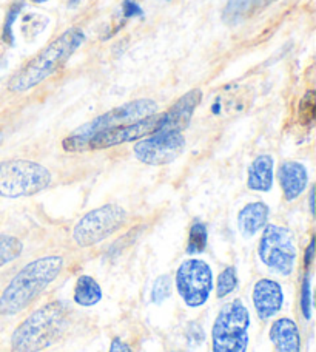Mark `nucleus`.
Wrapping results in <instances>:
<instances>
[{"label": "nucleus", "instance_id": "a878e982", "mask_svg": "<svg viewBox=\"0 0 316 352\" xmlns=\"http://www.w3.org/2000/svg\"><path fill=\"white\" fill-rule=\"evenodd\" d=\"M187 340H188V344L190 346H199V344H202V342L205 340V334L204 331H202V328L199 324L196 323H190L188 324V329H187Z\"/></svg>", "mask_w": 316, "mask_h": 352}, {"label": "nucleus", "instance_id": "393cba45", "mask_svg": "<svg viewBox=\"0 0 316 352\" xmlns=\"http://www.w3.org/2000/svg\"><path fill=\"white\" fill-rule=\"evenodd\" d=\"M301 311L302 316L307 320L312 317V276L311 274L304 275V280H302V289H301Z\"/></svg>", "mask_w": 316, "mask_h": 352}, {"label": "nucleus", "instance_id": "39448f33", "mask_svg": "<svg viewBox=\"0 0 316 352\" xmlns=\"http://www.w3.org/2000/svg\"><path fill=\"white\" fill-rule=\"evenodd\" d=\"M52 173L39 162L28 160L0 161V197L25 198L48 188Z\"/></svg>", "mask_w": 316, "mask_h": 352}, {"label": "nucleus", "instance_id": "5701e85b", "mask_svg": "<svg viewBox=\"0 0 316 352\" xmlns=\"http://www.w3.org/2000/svg\"><path fill=\"white\" fill-rule=\"evenodd\" d=\"M170 294H172V280L167 275H161L159 278H156L153 285V291H151V301L155 305H161L162 301H166Z\"/></svg>", "mask_w": 316, "mask_h": 352}, {"label": "nucleus", "instance_id": "412c9836", "mask_svg": "<svg viewBox=\"0 0 316 352\" xmlns=\"http://www.w3.org/2000/svg\"><path fill=\"white\" fill-rule=\"evenodd\" d=\"M207 246V228L204 223L194 221L192 229H190L188 235V244H187V252L190 255L202 254Z\"/></svg>", "mask_w": 316, "mask_h": 352}, {"label": "nucleus", "instance_id": "72a5a7b5", "mask_svg": "<svg viewBox=\"0 0 316 352\" xmlns=\"http://www.w3.org/2000/svg\"><path fill=\"white\" fill-rule=\"evenodd\" d=\"M173 352H182V351H173Z\"/></svg>", "mask_w": 316, "mask_h": 352}, {"label": "nucleus", "instance_id": "ddd939ff", "mask_svg": "<svg viewBox=\"0 0 316 352\" xmlns=\"http://www.w3.org/2000/svg\"><path fill=\"white\" fill-rule=\"evenodd\" d=\"M253 306L261 320H269L280 314L284 303V292L278 281L270 278L259 280L251 294Z\"/></svg>", "mask_w": 316, "mask_h": 352}, {"label": "nucleus", "instance_id": "7c9ffc66", "mask_svg": "<svg viewBox=\"0 0 316 352\" xmlns=\"http://www.w3.org/2000/svg\"><path fill=\"white\" fill-rule=\"evenodd\" d=\"M31 2L36 3V5H42V3H47L48 0H31Z\"/></svg>", "mask_w": 316, "mask_h": 352}, {"label": "nucleus", "instance_id": "4468645a", "mask_svg": "<svg viewBox=\"0 0 316 352\" xmlns=\"http://www.w3.org/2000/svg\"><path fill=\"white\" fill-rule=\"evenodd\" d=\"M278 181L282 188L284 199L292 203L306 190L308 182L307 168L298 161H284L278 168Z\"/></svg>", "mask_w": 316, "mask_h": 352}, {"label": "nucleus", "instance_id": "9d476101", "mask_svg": "<svg viewBox=\"0 0 316 352\" xmlns=\"http://www.w3.org/2000/svg\"><path fill=\"white\" fill-rule=\"evenodd\" d=\"M185 148V138L181 131L157 130L142 138L133 148L136 158L147 166H166L173 162Z\"/></svg>", "mask_w": 316, "mask_h": 352}, {"label": "nucleus", "instance_id": "4be33fe9", "mask_svg": "<svg viewBox=\"0 0 316 352\" xmlns=\"http://www.w3.org/2000/svg\"><path fill=\"white\" fill-rule=\"evenodd\" d=\"M238 286V275L235 267H225L223 272L218 275V283H216V297L218 298H225L227 295H230L235 291Z\"/></svg>", "mask_w": 316, "mask_h": 352}, {"label": "nucleus", "instance_id": "f257e3e1", "mask_svg": "<svg viewBox=\"0 0 316 352\" xmlns=\"http://www.w3.org/2000/svg\"><path fill=\"white\" fill-rule=\"evenodd\" d=\"M62 269L63 258L60 255L42 256L23 266L0 295V314L16 316L27 309L58 280Z\"/></svg>", "mask_w": 316, "mask_h": 352}, {"label": "nucleus", "instance_id": "0eeeda50", "mask_svg": "<svg viewBox=\"0 0 316 352\" xmlns=\"http://www.w3.org/2000/svg\"><path fill=\"white\" fill-rule=\"evenodd\" d=\"M126 223V212L117 204H105L88 212L73 229V240L79 248H91L102 243Z\"/></svg>", "mask_w": 316, "mask_h": 352}, {"label": "nucleus", "instance_id": "6e6552de", "mask_svg": "<svg viewBox=\"0 0 316 352\" xmlns=\"http://www.w3.org/2000/svg\"><path fill=\"white\" fill-rule=\"evenodd\" d=\"M258 255L270 270L284 276L290 275L296 260L293 234L282 226L267 224L259 240Z\"/></svg>", "mask_w": 316, "mask_h": 352}, {"label": "nucleus", "instance_id": "f8f14e48", "mask_svg": "<svg viewBox=\"0 0 316 352\" xmlns=\"http://www.w3.org/2000/svg\"><path fill=\"white\" fill-rule=\"evenodd\" d=\"M202 100V91L199 88H193V90L187 91L184 96L179 98L176 102L170 107V110L166 113H161V127L159 130L166 131H184L192 118L194 115V110Z\"/></svg>", "mask_w": 316, "mask_h": 352}, {"label": "nucleus", "instance_id": "bb28decb", "mask_svg": "<svg viewBox=\"0 0 316 352\" xmlns=\"http://www.w3.org/2000/svg\"><path fill=\"white\" fill-rule=\"evenodd\" d=\"M109 352H133V349L130 348L128 343H125L121 338H113L111 342V346Z\"/></svg>", "mask_w": 316, "mask_h": 352}, {"label": "nucleus", "instance_id": "f03ea898", "mask_svg": "<svg viewBox=\"0 0 316 352\" xmlns=\"http://www.w3.org/2000/svg\"><path fill=\"white\" fill-rule=\"evenodd\" d=\"M84 41L85 34L80 28L63 31L11 78L8 90L12 93H25L41 85L43 80L60 72V68L71 59Z\"/></svg>", "mask_w": 316, "mask_h": 352}, {"label": "nucleus", "instance_id": "c756f323", "mask_svg": "<svg viewBox=\"0 0 316 352\" xmlns=\"http://www.w3.org/2000/svg\"><path fill=\"white\" fill-rule=\"evenodd\" d=\"M80 3V0H68V8H76Z\"/></svg>", "mask_w": 316, "mask_h": 352}, {"label": "nucleus", "instance_id": "9b49d317", "mask_svg": "<svg viewBox=\"0 0 316 352\" xmlns=\"http://www.w3.org/2000/svg\"><path fill=\"white\" fill-rule=\"evenodd\" d=\"M161 118H162L161 113H156V115L141 119V121L137 122L119 125V127L99 131V133L88 138L84 144L82 152H85V150L111 148V147L121 146V144L135 142V141L142 140V138H147L150 135H153L155 131L159 130Z\"/></svg>", "mask_w": 316, "mask_h": 352}, {"label": "nucleus", "instance_id": "aec40b11", "mask_svg": "<svg viewBox=\"0 0 316 352\" xmlns=\"http://www.w3.org/2000/svg\"><path fill=\"white\" fill-rule=\"evenodd\" d=\"M23 244L19 238L12 235L0 234V267L12 263L21 256Z\"/></svg>", "mask_w": 316, "mask_h": 352}, {"label": "nucleus", "instance_id": "dca6fc26", "mask_svg": "<svg viewBox=\"0 0 316 352\" xmlns=\"http://www.w3.org/2000/svg\"><path fill=\"white\" fill-rule=\"evenodd\" d=\"M269 221V207L264 203H250L238 213V228L244 236L256 235Z\"/></svg>", "mask_w": 316, "mask_h": 352}, {"label": "nucleus", "instance_id": "b1692460", "mask_svg": "<svg viewBox=\"0 0 316 352\" xmlns=\"http://www.w3.org/2000/svg\"><path fill=\"white\" fill-rule=\"evenodd\" d=\"M23 8L22 2H16L14 5H11V8L6 12L5 17V23H3V41L6 43L14 42V34H12V27H14V22L17 21V17L21 16V11Z\"/></svg>", "mask_w": 316, "mask_h": 352}, {"label": "nucleus", "instance_id": "f3484780", "mask_svg": "<svg viewBox=\"0 0 316 352\" xmlns=\"http://www.w3.org/2000/svg\"><path fill=\"white\" fill-rule=\"evenodd\" d=\"M247 187L255 192H270L273 187V158L259 155L249 167Z\"/></svg>", "mask_w": 316, "mask_h": 352}, {"label": "nucleus", "instance_id": "473e14b6", "mask_svg": "<svg viewBox=\"0 0 316 352\" xmlns=\"http://www.w3.org/2000/svg\"><path fill=\"white\" fill-rule=\"evenodd\" d=\"M2 142H3V133L0 131V144H2Z\"/></svg>", "mask_w": 316, "mask_h": 352}, {"label": "nucleus", "instance_id": "c85d7f7f", "mask_svg": "<svg viewBox=\"0 0 316 352\" xmlns=\"http://www.w3.org/2000/svg\"><path fill=\"white\" fill-rule=\"evenodd\" d=\"M313 248H315V241L312 240L311 244H308L307 252H306V266H307V267L312 266V261H313Z\"/></svg>", "mask_w": 316, "mask_h": 352}, {"label": "nucleus", "instance_id": "a211bd4d", "mask_svg": "<svg viewBox=\"0 0 316 352\" xmlns=\"http://www.w3.org/2000/svg\"><path fill=\"white\" fill-rule=\"evenodd\" d=\"M273 2L275 0H229L224 10V21L229 23L245 21Z\"/></svg>", "mask_w": 316, "mask_h": 352}, {"label": "nucleus", "instance_id": "cd10ccee", "mask_svg": "<svg viewBox=\"0 0 316 352\" xmlns=\"http://www.w3.org/2000/svg\"><path fill=\"white\" fill-rule=\"evenodd\" d=\"M124 6L126 10V16H133V14H136V12L139 14V12H141V8H139L135 2H130V0H126Z\"/></svg>", "mask_w": 316, "mask_h": 352}, {"label": "nucleus", "instance_id": "20e7f679", "mask_svg": "<svg viewBox=\"0 0 316 352\" xmlns=\"http://www.w3.org/2000/svg\"><path fill=\"white\" fill-rule=\"evenodd\" d=\"M157 109H159V107H157L156 100L153 99L142 98V99L131 100V102L116 107V109H113L110 111L104 113V115L94 118L91 122L82 125V127L76 130L71 136H68L63 140L62 146L67 152H82V148H84V144L88 138L99 133V131L119 127V125L137 122L141 121V119L153 116L157 113Z\"/></svg>", "mask_w": 316, "mask_h": 352}, {"label": "nucleus", "instance_id": "2f4dec72", "mask_svg": "<svg viewBox=\"0 0 316 352\" xmlns=\"http://www.w3.org/2000/svg\"><path fill=\"white\" fill-rule=\"evenodd\" d=\"M311 210L313 213V190L311 192Z\"/></svg>", "mask_w": 316, "mask_h": 352}, {"label": "nucleus", "instance_id": "7ed1b4c3", "mask_svg": "<svg viewBox=\"0 0 316 352\" xmlns=\"http://www.w3.org/2000/svg\"><path fill=\"white\" fill-rule=\"evenodd\" d=\"M71 311L63 301H49L17 326L11 337L16 352H41L58 343L69 328Z\"/></svg>", "mask_w": 316, "mask_h": 352}, {"label": "nucleus", "instance_id": "423d86ee", "mask_svg": "<svg viewBox=\"0 0 316 352\" xmlns=\"http://www.w3.org/2000/svg\"><path fill=\"white\" fill-rule=\"evenodd\" d=\"M250 316L241 300H233L219 311L212 331L213 352H247Z\"/></svg>", "mask_w": 316, "mask_h": 352}, {"label": "nucleus", "instance_id": "6ab92c4d", "mask_svg": "<svg viewBox=\"0 0 316 352\" xmlns=\"http://www.w3.org/2000/svg\"><path fill=\"white\" fill-rule=\"evenodd\" d=\"M74 303L79 306L90 307L98 305L102 300V289H100L99 283L90 275H80L74 286L73 294Z\"/></svg>", "mask_w": 316, "mask_h": 352}, {"label": "nucleus", "instance_id": "1a4fd4ad", "mask_svg": "<svg viewBox=\"0 0 316 352\" xmlns=\"http://www.w3.org/2000/svg\"><path fill=\"white\" fill-rule=\"evenodd\" d=\"M176 289L184 303L190 307L205 305L213 291V274L205 261L190 258L176 270Z\"/></svg>", "mask_w": 316, "mask_h": 352}, {"label": "nucleus", "instance_id": "2eb2a0df", "mask_svg": "<svg viewBox=\"0 0 316 352\" xmlns=\"http://www.w3.org/2000/svg\"><path fill=\"white\" fill-rule=\"evenodd\" d=\"M270 340L276 352H301L300 329L292 318H278L270 328Z\"/></svg>", "mask_w": 316, "mask_h": 352}]
</instances>
